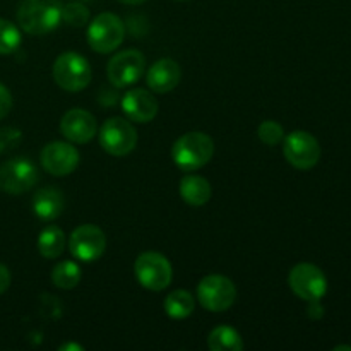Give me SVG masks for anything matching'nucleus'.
<instances>
[{"label":"nucleus","instance_id":"f257e3e1","mask_svg":"<svg viewBox=\"0 0 351 351\" xmlns=\"http://www.w3.org/2000/svg\"><path fill=\"white\" fill-rule=\"evenodd\" d=\"M17 21L33 36L51 33L62 23V3L58 0H23L17 9Z\"/></svg>","mask_w":351,"mask_h":351},{"label":"nucleus","instance_id":"f03ea898","mask_svg":"<svg viewBox=\"0 0 351 351\" xmlns=\"http://www.w3.org/2000/svg\"><path fill=\"white\" fill-rule=\"evenodd\" d=\"M215 154V143L204 132H189L175 141L171 158L184 171H195L209 163Z\"/></svg>","mask_w":351,"mask_h":351},{"label":"nucleus","instance_id":"7ed1b4c3","mask_svg":"<svg viewBox=\"0 0 351 351\" xmlns=\"http://www.w3.org/2000/svg\"><path fill=\"white\" fill-rule=\"evenodd\" d=\"M53 79L62 89L71 93L82 91L91 82V65L82 55L65 51L55 60Z\"/></svg>","mask_w":351,"mask_h":351},{"label":"nucleus","instance_id":"20e7f679","mask_svg":"<svg viewBox=\"0 0 351 351\" xmlns=\"http://www.w3.org/2000/svg\"><path fill=\"white\" fill-rule=\"evenodd\" d=\"M125 36L122 19L112 12H103L93 19L88 27V43L98 53L117 50Z\"/></svg>","mask_w":351,"mask_h":351},{"label":"nucleus","instance_id":"39448f33","mask_svg":"<svg viewBox=\"0 0 351 351\" xmlns=\"http://www.w3.org/2000/svg\"><path fill=\"white\" fill-rule=\"evenodd\" d=\"M137 281L151 291H161L171 283V264L163 254L144 252L134 264Z\"/></svg>","mask_w":351,"mask_h":351},{"label":"nucleus","instance_id":"423d86ee","mask_svg":"<svg viewBox=\"0 0 351 351\" xmlns=\"http://www.w3.org/2000/svg\"><path fill=\"white\" fill-rule=\"evenodd\" d=\"M197 297L202 307L209 312H225L237 298V288L232 280L219 274L206 276L197 287Z\"/></svg>","mask_w":351,"mask_h":351},{"label":"nucleus","instance_id":"0eeeda50","mask_svg":"<svg viewBox=\"0 0 351 351\" xmlns=\"http://www.w3.org/2000/svg\"><path fill=\"white\" fill-rule=\"evenodd\" d=\"M99 144L112 156H125L137 144V130L125 119L113 117L99 130Z\"/></svg>","mask_w":351,"mask_h":351},{"label":"nucleus","instance_id":"6e6552de","mask_svg":"<svg viewBox=\"0 0 351 351\" xmlns=\"http://www.w3.org/2000/svg\"><path fill=\"white\" fill-rule=\"evenodd\" d=\"M285 158L298 170H311L321 160V146L312 134L295 130L285 137Z\"/></svg>","mask_w":351,"mask_h":351},{"label":"nucleus","instance_id":"1a4fd4ad","mask_svg":"<svg viewBox=\"0 0 351 351\" xmlns=\"http://www.w3.org/2000/svg\"><path fill=\"white\" fill-rule=\"evenodd\" d=\"M291 290L297 297L307 302L321 300L328 291V280L317 266L308 263L297 264L288 276Z\"/></svg>","mask_w":351,"mask_h":351},{"label":"nucleus","instance_id":"9d476101","mask_svg":"<svg viewBox=\"0 0 351 351\" xmlns=\"http://www.w3.org/2000/svg\"><path fill=\"white\" fill-rule=\"evenodd\" d=\"M38 182V170L27 158H12L0 167V189L7 194H24Z\"/></svg>","mask_w":351,"mask_h":351},{"label":"nucleus","instance_id":"9b49d317","mask_svg":"<svg viewBox=\"0 0 351 351\" xmlns=\"http://www.w3.org/2000/svg\"><path fill=\"white\" fill-rule=\"evenodd\" d=\"M144 71H146V60H144V55L137 50L120 51L108 62V67H106L108 81L115 88L132 86L143 77Z\"/></svg>","mask_w":351,"mask_h":351},{"label":"nucleus","instance_id":"f8f14e48","mask_svg":"<svg viewBox=\"0 0 351 351\" xmlns=\"http://www.w3.org/2000/svg\"><path fill=\"white\" fill-rule=\"evenodd\" d=\"M69 249L79 261L91 263L99 259L106 249V237L96 225H82L72 232L69 239Z\"/></svg>","mask_w":351,"mask_h":351},{"label":"nucleus","instance_id":"ddd939ff","mask_svg":"<svg viewBox=\"0 0 351 351\" xmlns=\"http://www.w3.org/2000/svg\"><path fill=\"white\" fill-rule=\"evenodd\" d=\"M79 151L69 143H50L41 151V167L55 177H65L77 168Z\"/></svg>","mask_w":351,"mask_h":351},{"label":"nucleus","instance_id":"4468645a","mask_svg":"<svg viewBox=\"0 0 351 351\" xmlns=\"http://www.w3.org/2000/svg\"><path fill=\"white\" fill-rule=\"evenodd\" d=\"M60 132L65 139L75 144H86L96 136L98 125H96L95 117L86 110L74 108L62 117Z\"/></svg>","mask_w":351,"mask_h":351},{"label":"nucleus","instance_id":"2eb2a0df","mask_svg":"<svg viewBox=\"0 0 351 351\" xmlns=\"http://www.w3.org/2000/svg\"><path fill=\"white\" fill-rule=\"evenodd\" d=\"M123 113L139 123L151 122L158 113V101L146 89H130L122 98Z\"/></svg>","mask_w":351,"mask_h":351},{"label":"nucleus","instance_id":"dca6fc26","mask_svg":"<svg viewBox=\"0 0 351 351\" xmlns=\"http://www.w3.org/2000/svg\"><path fill=\"white\" fill-rule=\"evenodd\" d=\"M180 77L182 71L177 62L170 60V58H161L151 65L146 81L151 91L163 95V93H170L171 89L177 88Z\"/></svg>","mask_w":351,"mask_h":351},{"label":"nucleus","instance_id":"f3484780","mask_svg":"<svg viewBox=\"0 0 351 351\" xmlns=\"http://www.w3.org/2000/svg\"><path fill=\"white\" fill-rule=\"evenodd\" d=\"M64 195L58 189L45 187L34 194L33 199V211L43 221H51L57 219L64 211Z\"/></svg>","mask_w":351,"mask_h":351},{"label":"nucleus","instance_id":"a211bd4d","mask_svg":"<svg viewBox=\"0 0 351 351\" xmlns=\"http://www.w3.org/2000/svg\"><path fill=\"white\" fill-rule=\"evenodd\" d=\"M180 195L187 204L204 206L211 199V185L204 177L187 175L180 182Z\"/></svg>","mask_w":351,"mask_h":351},{"label":"nucleus","instance_id":"6ab92c4d","mask_svg":"<svg viewBox=\"0 0 351 351\" xmlns=\"http://www.w3.org/2000/svg\"><path fill=\"white\" fill-rule=\"evenodd\" d=\"M65 249V235L58 226H48L38 237V250L45 259H55Z\"/></svg>","mask_w":351,"mask_h":351},{"label":"nucleus","instance_id":"aec40b11","mask_svg":"<svg viewBox=\"0 0 351 351\" xmlns=\"http://www.w3.org/2000/svg\"><path fill=\"white\" fill-rule=\"evenodd\" d=\"M209 350L213 351H240L243 350V341L239 332L230 326H219L213 329L208 338Z\"/></svg>","mask_w":351,"mask_h":351},{"label":"nucleus","instance_id":"412c9836","mask_svg":"<svg viewBox=\"0 0 351 351\" xmlns=\"http://www.w3.org/2000/svg\"><path fill=\"white\" fill-rule=\"evenodd\" d=\"M194 297L185 290H175L165 300V311L171 319H185L194 312Z\"/></svg>","mask_w":351,"mask_h":351},{"label":"nucleus","instance_id":"4be33fe9","mask_svg":"<svg viewBox=\"0 0 351 351\" xmlns=\"http://www.w3.org/2000/svg\"><path fill=\"white\" fill-rule=\"evenodd\" d=\"M51 281L57 288L62 290H71L75 288L81 281V267L72 261H64V263L57 264L51 271Z\"/></svg>","mask_w":351,"mask_h":351},{"label":"nucleus","instance_id":"5701e85b","mask_svg":"<svg viewBox=\"0 0 351 351\" xmlns=\"http://www.w3.org/2000/svg\"><path fill=\"white\" fill-rule=\"evenodd\" d=\"M21 45V31L10 21L0 19V55L16 51Z\"/></svg>","mask_w":351,"mask_h":351},{"label":"nucleus","instance_id":"b1692460","mask_svg":"<svg viewBox=\"0 0 351 351\" xmlns=\"http://www.w3.org/2000/svg\"><path fill=\"white\" fill-rule=\"evenodd\" d=\"M62 21L72 27H82L89 21V10L79 2L67 3L62 5Z\"/></svg>","mask_w":351,"mask_h":351},{"label":"nucleus","instance_id":"393cba45","mask_svg":"<svg viewBox=\"0 0 351 351\" xmlns=\"http://www.w3.org/2000/svg\"><path fill=\"white\" fill-rule=\"evenodd\" d=\"M257 136H259V139L263 141L264 144H267V146H276V144H280L281 141H283L285 132L283 127H281L280 123L273 122V120H266V122L261 123L259 129H257Z\"/></svg>","mask_w":351,"mask_h":351},{"label":"nucleus","instance_id":"a878e982","mask_svg":"<svg viewBox=\"0 0 351 351\" xmlns=\"http://www.w3.org/2000/svg\"><path fill=\"white\" fill-rule=\"evenodd\" d=\"M12 108V95L3 84H0V120L5 119Z\"/></svg>","mask_w":351,"mask_h":351},{"label":"nucleus","instance_id":"bb28decb","mask_svg":"<svg viewBox=\"0 0 351 351\" xmlns=\"http://www.w3.org/2000/svg\"><path fill=\"white\" fill-rule=\"evenodd\" d=\"M10 287V271L7 269V266L0 264V295Z\"/></svg>","mask_w":351,"mask_h":351},{"label":"nucleus","instance_id":"cd10ccee","mask_svg":"<svg viewBox=\"0 0 351 351\" xmlns=\"http://www.w3.org/2000/svg\"><path fill=\"white\" fill-rule=\"evenodd\" d=\"M69 350H75V351H81L84 350L81 345H75V343H69V345H62L60 351H69Z\"/></svg>","mask_w":351,"mask_h":351},{"label":"nucleus","instance_id":"c85d7f7f","mask_svg":"<svg viewBox=\"0 0 351 351\" xmlns=\"http://www.w3.org/2000/svg\"><path fill=\"white\" fill-rule=\"evenodd\" d=\"M120 2H123V3H130V5H139V3L146 2V0H120Z\"/></svg>","mask_w":351,"mask_h":351},{"label":"nucleus","instance_id":"c756f323","mask_svg":"<svg viewBox=\"0 0 351 351\" xmlns=\"http://www.w3.org/2000/svg\"><path fill=\"white\" fill-rule=\"evenodd\" d=\"M335 350H350L351 351V346H336Z\"/></svg>","mask_w":351,"mask_h":351}]
</instances>
